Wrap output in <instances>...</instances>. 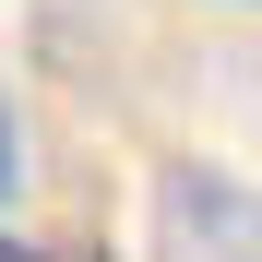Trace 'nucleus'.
Returning <instances> with one entry per match:
<instances>
[{
	"instance_id": "nucleus-1",
	"label": "nucleus",
	"mask_w": 262,
	"mask_h": 262,
	"mask_svg": "<svg viewBox=\"0 0 262 262\" xmlns=\"http://www.w3.org/2000/svg\"><path fill=\"white\" fill-rule=\"evenodd\" d=\"M155 250L167 262H262V191L227 179L214 155L155 167Z\"/></svg>"
},
{
	"instance_id": "nucleus-2",
	"label": "nucleus",
	"mask_w": 262,
	"mask_h": 262,
	"mask_svg": "<svg viewBox=\"0 0 262 262\" xmlns=\"http://www.w3.org/2000/svg\"><path fill=\"white\" fill-rule=\"evenodd\" d=\"M12 179H24V143H12V96H0V203H12Z\"/></svg>"
},
{
	"instance_id": "nucleus-3",
	"label": "nucleus",
	"mask_w": 262,
	"mask_h": 262,
	"mask_svg": "<svg viewBox=\"0 0 262 262\" xmlns=\"http://www.w3.org/2000/svg\"><path fill=\"white\" fill-rule=\"evenodd\" d=\"M36 262H107V250L96 238H60V250H36Z\"/></svg>"
},
{
	"instance_id": "nucleus-4",
	"label": "nucleus",
	"mask_w": 262,
	"mask_h": 262,
	"mask_svg": "<svg viewBox=\"0 0 262 262\" xmlns=\"http://www.w3.org/2000/svg\"><path fill=\"white\" fill-rule=\"evenodd\" d=\"M0 262H36V238H12V227H0Z\"/></svg>"
}]
</instances>
